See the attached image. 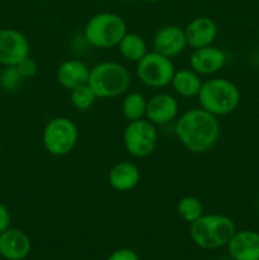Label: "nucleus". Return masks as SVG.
<instances>
[{
	"label": "nucleus",
	"instance_id": "f257e3e1",
	"mask_svg": "<svg viewBox=\"0 0 259 260\" xmlns=\"http://www.w3.org/2000/svg\"><path fill=\"white\" fill-rule=\"evenodd\" d=\"M174 132L185 149L195 154H205L216 146L221 128L217 117L202 108H193L177 119Z\"/></svg>",
	"mask_w": 259,
	"mask_h": 260
},
{
	"label": "nucleus",
	"instance_id": "f03ea898",
	"mask_svg": "<svg viewBox=\"0 0 259 260\" xmlns=\"http://www.w3.org/2000/svg\"><path fill=\"white\" fill-rule=\"evenodd\" d=\"M236 233V226L230 217L218 213L202 215L190 223L189 235L193 243L205 250H215L228 245Z\"/></svg>",
	"mask_w": 259,
	"mask_h": 260
},
{
	"label": "nucleus",
	"instance_id": "7ed1b4c3",
	"mask_svg": "<svg viewBox=\"0 0 259 260\" xmlns=\"http://www.w3.org/2000/svg\"><path fill=\"white\" fill-rule=\"evenodd\" d=\"M201 108L213 116H228L240 103V90L231 80L215 78L202 83L197 95Z\"/></svg>",
	"mask_w": 259,
	"mask_h": 260
},
{
	"label": "nucleus",
	"instance_id": "20e7f679",
	"mask_svg": "<svg viewBox=\"0 0 259 260\" xmlns=\"http://www.w3.org/2000/svg\"><path fill=\"white\" fill-rule=\"evenodd\" d=\"M131 84L128 70L114 61H103L90 69L88 85L98 98H116L126 93Z\"/></svg>",
	"mask_w": 259,
	"mask_h": 260
},
{
	"label": "nucleus",
	"instance_id": "39448f33",
	"mask_svg": "<svg viewBox=\"0 0 259 260\" xmlns=\"http://www.w3.org/2000/svg\"><path fill=\"white\" fill-rule=\"evenodd\" d=\"M126 33L127 25L123 18L108 12L91 17L84 28V38L95 48L116 47Z\"/></svg>",
	"mask_w": 259,
	"mask_h": 260
},
{
	"label": "nucleus",
	"instance_id": "423d86ee",
	"mask_svg": "<svg viewBox=\"0 0 259 260\" xmlns=\"http://www.w3.org/2000/svg\"><path fill=\"white\" fill-rule=\"evenodd\" d=\"M79 140L76 123L66 117L50 119L43 128V146L53 156H65L75 149Z\"/></svg>",
	"mask_w": 259,
	"mask_h": 260
},
{
	"label": "nucleus",
	"instance_id": "0eeeda50",
	"mask_svg": "<svg viewBox=\"0 0 259 260\" xmlns=\"http://www.w3.org/2000/svg\"><path fill=\"white\" fill-rule=\"evenodd\" d=\"M157 129L149 119L128 122L123 132L124 149L134 157H146L154 152L157 145Z\"/></svg>",
	"mask_w": 259,
	"mask_h": 260
},
{
	"label": "nucleus",
	"instance_id": "6e6552de",
	"mask_svg": "<svg viewBox=\"0 0 259 260\" xmlns=\"http://www.w3.org/2000/svg\"><path fill=\"white\" fill-rule=\"evenodd\" d=\"M136 73L141 83L151 88H164L172 84L175 74L174 63L172 58L152 51L147 52L137 62Z\"/></svg>",
	"mask_w": 259,
	"mask_h": 260
},
{
	"label": "nucleus",
	"instance_id": "1a4fd4ad",
	"mask_svg": "<svg viewBox=\"0 0 259 260\" xmlns=\"http://www.w3.org/2000/svg\"><path fill=\"white\" fill-rule=\"evenodd\" d=\"M29 56L28 38L14 28L0 29V63L4 66H17Z\"/></svg>",
	"mask_w": 259,
	"mask_h": 260
},
{
	"label": "nucleus",
	"instance_id": "9d476101",
	"mask_svg": "<svg viewBox=\"0 0 259 260\" xmlns=\"http://www.w3.org/2000/svg\"><path fill=\"white\" fill-rule=\"evenodd\" d=\"M226 63V53L216 46L196 48L189 58V65L198 75H212L218 73Z\"/></svg>",
	"mask_w": 259,
	"mask_h": 260
},
{
	"label": "nucleus",
	"instance_id": "9b49d317",
	"mask_svg": "<svg viewBox=\"0 0 259 260\" xmlns=\"http://www.w3.org/2000/svg\"><path fill=\"white\" fill-rule=\"evenodd\" d=\"M187 46L184 29L173 24L160 28L152 40L154 51L169 58L180 55Z\"/></svg>",
	"mask_w": 259,
	"mask_h": 260
},
{
	"label": "nucleus",
	"instance_id": "f8f14e48",
	"mask_svg": "<svg viewBox=\"0 0 259 260\" xmlns=\"http://www.w3.org/2000/svg\"><path fill=\"white\" fill-rule=\"evenodd\" d=\"M226 246L233 259L259 260V233L256 231H236Z\"/></svg>",
	"mask_w": 259,
	"mask_h": 260
},
{
	"label": "nucleus",
	"instance_id": "ddd939ff",
	"mask_svg": "<svg viewBox=\"0 0 259 260\" xmlns=\"http://www.w3.org/2000/svg\"><path fill=\"white\" fill-rule=\"evenodd\" d=\"M187 45L192 48L210 46L217 37V24L208 17H198L190 20L184 29Z\"/></svg>",
	"mask_w": 259,
	"mask_h": 260
},
{
	"label": "nucleus",
	"instance_id": "4468645a",
	"mask_svg": "<svg viewBox=\"0 0 259 260\" xmlns=\"http://www.w3.org/2000/svg\"><path fill=\"white\" fill-rule=\"evenodd\" d=\"M178 101L168 93H159L147 101L146 118L154 124H167L178 114Z\"/></svg>",
	"mask_w": 259,
	"mask_h": 260
},
{
	"label": "nucleus",
	"instance_id": "2eb2a0df",
	"mask_svg": "<svg viewBox=\"0 0 259 260\" xmlns=\"http://www.w3.org/2000/svg\"><path fill=\"white\" fill-rule=\"evenodd\" d=\"M30 253L28 235L17 229H8L0 234V255L7 260H23Z\"/></svg>",
	"mask_w": 259,
	"mask_h": 260
},
{
	"label": "nucleus",
	"instance_id": "dca6fc26",
	"mask_svg": "<svg viewBox=\"0 0 259 260\" xmlns=\"http://www.w3.org/2000/svg\"><path fill=\"white\" fill-rule=\"evenodd\" d=\"M141 179V173L136 164L131 161L117 162L108 173V182L118 192H128L137 187Z\"/></svg>",
	"mask_w": 259,
	"mask_h": 260
},
{
	"label": "nucleus",
	"instance_id": "f3484780",
	"mask_svg": "<svg viewBox=\"0 0 259 260\" xmlns=\"http://www.w3.org/2000/svg\"><path fill=\"white\" fill-rule=\"evenodd\" d=\"M90 69L80 60H66L58 66L57 81L62 88L68 90L85 85L89 80Z\"/></svg>",
	"mask_w": 259,
	"mask_h": 260
},
{
	"label": "nucleus",
	"instance_id": "a211bd4d",
	"mask_svg": "<svg viewBox=\"0 0 259 260\" xmlns=\"http://www.w3.org/2000/svg\"><path fill=\"white\" fill-rule=\"evenodd\" d=\"M172 86L178 95L183 98H193L197 96L200 89L202 86V80L200 75L192 69H183V70L175 71L172 80Z\"/></svg>",
	"mask_w": 259,
	"mask_h": 260
},
{
	"label": "nucleus",
	"instance_id": "6ab92c4d",
	"mask_svg": "<svg viewBox=\"0 0 259 260\" xmlns=\"http://www.w3.org/2000/svg\"><path fill=\"white\" fill-rule=\"evenodd\" d=\"M118 50L127 61L139 62L147 53V46L144 38L137 33H126L118 43Z\"/></svg>",
	"mask_w": 259,
	"mask_h": 260
},
{
	"label": "nucleus",
	"instance_id": "aec40b11",
	"mask_svg": "<svg viewBox=\"0 0 259 260\" xmlns=\"http://www.w3.org/2000/svg\"><path fill=\"white\" fill-rule=\"evenodd\" d=\"M147 101L139 91H132L122 102V114L128 122L144 118L146 114Z\"/></svg>",
	"mask_w": 259,
	"mask_h": 260
},
{
	"label": "nucleus",
	"instance_id": "412c9836",
	"mask_svg": "<svg viewBox=\"0 0 259 260\" xmlns=\"http://www.w3.org/2000/svg\"><path fill=\"white\" fill-rule=\"evenodd\" d=\"M177 211L180 218H183L185 222L192 223L203 215V206L200 198L187 196L178 202Z\"/></svg>",
	"mask_w": 259,
	"mask_h": 260
},
{
	"label": "nucleus",
	"instance_id": "4be33fe9",
	"mask_svg": "<svg viewBox=\"0 0 259 260\" xmlns=\"http://www.w3.org/2000/svg\"><path fill=\"white\" fill-rule=\"evenodd\" d=\"M96 98L98 96L95 95L93 89L88 84L73 89L70 94L71 104L74 106V108H76L80 112H85L88 109H90L93 107V104L95 103Z\"/></svg>",
	"mask_w": 259,
	"mask_h": 260
},
{
	"label": "nucleus",
	"instance_id": "5701e85b",
	"mask_svg": "<svg viewBox=\"0 0 259 260\" xmlns=\"http://www.w3.org/2000/svg\"><path fill=\"white\" fill-rule=\"evenodd\" d=\"M24 80L17 66H5L4 70L0 74V86L5 91H15L19 89L20 84Z\"/></svg>",
	"mask_w": 259,
	"mask_h": 260
},
{
	"label": "nucleus",
	"instance_id": "b1692460",
	"mask_svg": "<svg viewBox=\"0 0 259 260\" xmlns=\"http://www.w3.org/2000/svg\"><path fill=\"white\" fill-rule=\"evenodd\" d=\"M17 69L20 73V75L23 76V79H32L37 75L38 65L36 60H33V58L28 56V57H25L24 60H22L18 63Z\"/></svg>",
	"mask_w": 259,
	"mask_h": 260
},
{
	"label": "nucleus",
	"instance_id": "393cba45",
	"mask_svg": "<svg viewBox=\"0 0 259 260\" xmlns=\"http://www.w3.org/2000/svg\"><path fill=\"white\" fill-rule=\"evenodd\" d=\"M107 260H140V258L134 250L123 248L113 251Z\"/></svg>",
	"mask_w": 259,
	"mask_h": 260
},
{
	"label": "nucleus",
	"instance_id": "a878e982",
	"mask_svg": "<svg viewBox=\"0 0 259 260\" xmlns=\"http://www.w3.org/2000/svg\"><path fill=\"white\" fill-rule=\"evenodd\" d=\"M10 221H12V217H10L9 210L3 203H0V234L9 229Z\"/></svg>",
	"mask_w": 259,
	"mask_h": 260
},
{
	"label": "nucleus",
	"instance_id": "bb28decb",
	"mask_svg": "<svg viewBox=\"0 0 259 260\" xmlns=\"http://www.w3.org/2000/svg\"><path fill=\"white\" fill-rule=\"evenodd\" d=\"M147 3H155V2H157V0H146Z\"/></svg>",
	"mask_w": 259,
	"mask_h": 260
},
{
	"label": "nucleus",
	"instance_id": "cd10ccee",
	"mask_svg": "<svg viewBox=\"0 0 259 260\" xmlns=\"http://www.w3.org/2000/svg\"><path fill=\"white\" fill-rule=\"evenodd\" d=\"M258 38H259V27H258Z\"/></svg>",
	"mask_w": 259,
	"mask_h": 260
},
{
	"label": "nucleus",
	"instance_id": "c85d7f7f",
	"mask_svg": "<svg viewBox=\"0 0 259 260\" xmlns=\"http://www.w3.org/2000/svg\"><path fill=\"white\" fill-rule=\"evenodd\" d=\"M258 207H259V198H258Z\"/></svg>",
	"mask_w": 259,
	"mask_h": 260
},
{
	"label": "nucleus",
	"instance_id": "c756f323",
	"mask_svg": "<svg viewBox=\"0 0 259 260\" xmlns=\"http://www.w3.org/2000/svg\"><path fill=\"white\" fill-rule=\"evenodd\" d=\"M126 2H132V0H126Z\"/></svg>",
	"mask_w": 259,
	"mask_h": 260
},
{
	"label": "nucleus",
	"instance_id": "7c9ffc66",
	"mask_svg": "<svg viewBox=\"0 0 259 260\" xmlns=\"http://www.w3.org/2000/svg\"><path fill=\"white\" fill-rule=\"evenodd\" d=\"M233 260H235V259H233Z\"/></svg>",
	"mask_w": 259,
	"mask_h": 260
}]
</instances>
